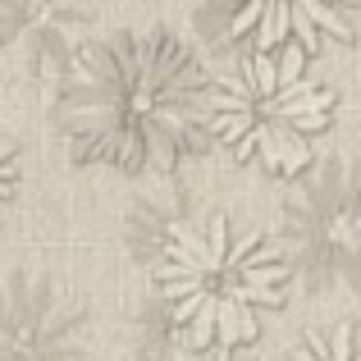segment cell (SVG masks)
Returning <instances> with one entry per match:
<instances>
[{"instance_id": "7a4b0ae2", "label": "cell", "mask_w": 361, "mask_h": 361, "mask_svg": "<svg viewBox=\"0 0 361 361\" xmlns=\"http://www.w3.org/2000/svg\"><path fill=\"white\" fill-rule=\"evenodd\" d=\"M156 279L188 348H243L256 338V316L283 302L293 270L261 229L211 215L165 243Z\"/></svg>"}, {"instance_id": "30bf717a", "label": "cell", "mask_w": 361, "mask_h": 361, "mask_svg": "<svg viewBox=\"0 0 361 361\" xmlns=\"http://www.w3.org/2000/svg\"><path fill=\"white\" fill-rule=\"evenodd\" d=\"M169 361H256V357H243L238 348H224V343H211V348H183Z\"/></svg>"}, {"instance_id": "8992f818", "label": "cell", "mask_w": 361, "mask_h": 361, "mask_svg": "<svg viewBox=\"0 0 361 361\" xmlns=\"http://www.w3.org/2000/svg\"><path fill=\"white\" fill-rule=\"evenodd\" d=\"M357 0H238L233 37H252L256 51L293 42L316 51L320 42H353Z\"/></svg>"}, {"instance_id": "9c48e42d", "label": "cell", "mask_w": 361, "mask_h": 361, "mask_svg": "<svg viewBox=\"0 0 361 361\" xmlns=\"http://www.w3.org/2000/svg\"><path fill=\"white\" fill-rule=\"evenodd\" d=\"M14 183H18V156H14V142L0 133V211L14 197Z\"/></svg>"}, {"instance_id": "5b68a950", "label": "cell", "mask_w": 361, "mask_h": 361, "mask_svg": "<svg viewBox=\"0 0 361 361\" xmlns=\"http://www.w3.org/2000/svg\"><path fill=\"white\" fill-rule=\"evenodd\" d=\"M283 224L293 238V256L311 283H329L334 274H348L361 247L353 165L325 160L311 178H302L283 202Z\"/></svg>"}, {"instance_id": "52a82bcc", "label": "cell", "mask_w": 361, "mask_h": 361, "mask_svg": "<svg viewBox=\"0 0 361 361\" xmlns=\"http://www.w3.org/2000/svg\"><path fill=\"white\" fill-rule=\"evenodd\" d=\"M87 32L82 0H0V37L18 46L32 69L69 64Z\"/></svg>"}, {"instance_id": "ba28073f", "label": "cell", "mask_w": 361, "mask_h": 361, "mask_svg": "<svg viewBox=\"0 0 361 361\" xmlns=\"http://www.w3.org/2000/svg\"><path fill=\"white\" fill-rule=\"evenodd\" d=\"M288 361H357V329L348 320H338L334 329H316Z\"/></svg>"}, {"instance_id": "277c9868", "label": "cell", "mask_w": 361, "mask_h": 361, "mask_svg": "<svg viewBox=\"0 0 361 361\" xmlns=\"http://www.w3.org/2000/svg\"><path fill=\"white\" fill-rule=\"evenodd\" d=\"M0 361H92L82 298L46 270H9L0 279Z\"/></svg>"}, {"instance_id": "3957f363", "label": "cell", "mask_w": 361, "mask_h": 361, "mask_svg": "<svg viewBox=\"0 0 361 361\" xmlns=\"http://www.w3.org/2000/svg\"><path fill=\"white\" fill-rule=\"evenodd\" d=\"M206 128L233 160L270 174H298L334 123V92L307 69V51L293 42L252 51L206 92Z\"/></svg>"}, {"instance_id": "8fae6325", "label": "cell", "mask_w": 361, "mask_h": 361, "mask_svg": "<svg viewBox=\"0 0 361 361\" xmlns=\"http://www.w3.org/2000/svg\"><path fill=\"white\" fill-rule=\"evenodd\" d=\"M142 361H147V357H142Z\"/></svg>"}, {"instance_id": "6da1fadb", "label": "cell", "mask_w": 361, "mask_h": 361, "mask_svg": "<svg viewBox=\"0 0 361 361\" xmlns=\"http://www.w3.org/2000/svg\"><path fill=\"white\" fill-rule=\"evenodd\" d=\"M206 64L169 27H123L64 64L60 123L78 160L165 174L206 110Z\"/></svg>"}]
</instances>
